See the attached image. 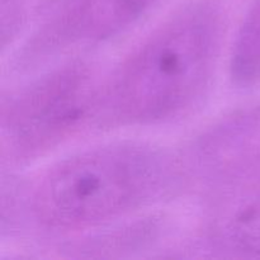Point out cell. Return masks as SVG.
<instances>
[{"mask_svg":"<svg viewBox=\"0 0 260 260\" xmlns=\"http://www.w3.org/2000/svg\"><path fill=\"white\" fill-rule=\"evenodd\" d=\"M193 188L201 200L198 251L260 258V141L213 159Z\"/></svg>","mask_w":260,"mask_h":260,"instance_id":"obj_4","label":"cell"},{"mask_svg":"<svg viewBox=\"0 0 260 260\" xmlns=\"http://www.w3.org/2000/svg\"><path fill=\"white\" fill-rule=\"evenodd\" d=\"M99 85L91 63L75 58L3 96V167L30 164L93 127Z\"/></svg>","mask_w":260,"mask_h":260,"instance_id":"obj_3","label":"cell"},{"mask_svg":"<svg viewBox=\"0 0 260 260\" xmlns=\"http://www.w3.org/2000/svg\"><path fill=\"white\" fill-rule=\"evenodd\" d=\"M164 233L162 218L151 215L119 228L102 230L85 240L75 241L66 251L76 258H119L154 248Z\"/></svg>","mask_w":260,"mask_h":260,"instance_id":"obj_6","label":"cell"},{"mask_svg":"<svg viewBox=\"0 0 260 260\" xmlns=\"http://www.w3.org/2000/svg\"><path fill=\"white\" fill-rule=\"evenodd\" d=\"M27 0H2V48L5 52L18 37L24 22Z\"/></svg>","mask_w":260,"mask_h":260,"instance_id":"obj_8","label":"cell"},{"mask_svg":"<svg viewBox=\"0 0 260 260\" xmlns=\"http://www.w3.org/2000/svg\"><path fill=\"white\" fill-rule=\"evenodd\" d=\"M185 185L180 157L157 145L116 141L60 160L20 189L3 190L9 226L22 212L50 234L98 230L149 208Z\"/></svg>","mask_w":260,"mask_h":260,"instance_id":"obj_1","label":"cell"},{"mask_svg":"<svg viewBox=\"0 0 260 260\" xmlns=\"http://www.w3.org/2000/svg\"><path fill=\"white\" fill-rule=\"evenodd\" d=\"M229 75L239 90L260 85V0H254L239 25L231 47Z\"/></svg>","mask_w":260,"mask_h":260,"instance_id":"obj_7","label":"cell"},{"mask_svg":"<svg viewBox=\"0 0 260 260\" xmlns=\"http://www.w3.org/2000/svg\"><path fill=\"white\" fill-rule=\"evenodd\" d=\"M223 0H185L99 85L93 127L169 123L197 108L213 84L228 29Z\"/></svg>","mask_w":260,"mask_h":260,"instance_id":"obj_2","label":"cell"},{"mask_svg":"<svg viewBox=\"0 0 260 260\" xmlns=\"http://www.w3.org/2000/svg\"><path fill=\"white\" fill-rule=\"evenodd\" d=\"M164 0H48L37 25L14 57L27 71L53 57L112 42Z\"/></svg>","mask_w":260,"mask_h":260,"instance_id":"obj_5","label":"cell"}]
</instances>
